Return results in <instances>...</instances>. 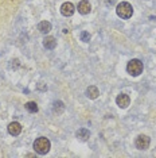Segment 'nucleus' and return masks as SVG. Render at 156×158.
<instances>
[{
	"label": "nucleus",
	"mask_w": 156,
	"mask_h": 158,
	"mask_svg": "<svg viewBox=\"0 0 156 158\" xmlns=\"http://www.w3.org/2000/svg\"><path fill=\"white\" fill-rule=\"evenodd\" d=\"M50 146H51L50 141H49L47 138H43V136L38 138L37 141L34 142V150L38 154H41V156H43V154H47L49 150H50Z\"/></svg>",
	"instance_id": "f257e3e1"
},
{
	"label": "nucleus",
	"mask_w": 156,
	"mask_h": 158,
	"mask_svg": "<svg viewBox=\"0 0 156 158\" xmlns=\"http://www.w3.org/2000/svg\"><path fill=\"white\" fill-rule=\"evenodd\" d=\"M116 12H117V15L121 18V19H129V18L132 16V14H133V7L131 6L128 2H123V3H120V4L117 6Z\"/></svg>",
	"instance_id": "f03ea898"
},
{
	"label": "nucleus",
	"mask_w": 156,
	"mask_h": 158,
	"mask_svg": "<svg viewBox=\"0 0 156 158\" xmlns=\"http://www.w3.org/2000/svg\"><path fill=\"white\" fill-rule=\"evenodd\" d=\"M127 70L131 76L137 77L143 73V62L140 60H131L127 65Z\"/></svg>",
	"instance_id": "7ed1b4c3"
},
{
	"label": "nucleus",
	"mask_w": 156,
	"mask_h": 158,
	"mask_svg": "<svg viewBox=\"0 0 156 158\" xmlns=\"http://www.w3.org/2000/svg\"><path fill=\"white\" fill-rule=\"evenodd\" d=\"M150 143H151V139L150 136L141 134L136 138V141H135V145H136V147L139 150H147L148 147H150Z\"/></svg>",
	"instance_id": "20e7f679"
},
{
	"label": "nucleus",
	"mask_w": 156,
	"mask_h": 158,
	"mask_svg": "<svg viewBox=\"0 0 156 158\" xmlns=\"http://www.w3.org/2000/svg\"><path fill=\"white\" fill-rule=\"evenodd\" d=\"M74 11H76V7H74V4L70 2L63 3L62 7H61V14L63 16H72L74 14Z\"/></svg>",
	"instance_id": "39448f33"
},
{
	"label": "nucleus",
	"mask_w": 156,
	"mask_h": 158,
	"mask_svg": "<svg viewBox=\"0 0 156 158\" xmlns=\"http://www.w3.org/2000/svg\"><path fill=\"white\" fill-rule=\"evenodd\" d=\"M116 103H117V106H119L120 108H127V107L129 106V103H131V99H129L128 95H125V93H120V95L117 96V99H116Z\"/></svg>",
	"instance_id": "423d86ee"
},
{
	"label": "nucleus",
	"mask_w": 156,
	"mask_h": 158,
	"mask_svg": "<svg viewBox=\"0 0 156 158\" xmlns=\"http://www.w3.org/2000/svg\"><path fill=\"white\" fill-rule=\"evenodd\" d=\"M8 132L14 136H18L22 132V126L20 123H18V122H12V123L8 124Z\"/></svg>",
	"instance_id": "0eeeda50"
},
{
	"label": "nucleus",
	"mask_w": 156,
	"mask_h": 158,
	"mask_svg": "<svg viewBox=\"0 0 156 158\" xmlns=\"http://www.w3.org/2000/svg\"><path fill=\"white\" fill-rule=\"evenodd\" d=\"M92 10L90 7V3L88 2V0H82V2H80V4H78V12L82 14V15H86V14H89Z\"/></svg>",
	"instance_id": "6e6552de"
},
{
	"label": "nucleus",
	"mask_w": 156,
	"mask_h": 158,
	"mask_svg": "<svg viewBox=\"0 0 156 158\" xmlns=\"http://www.w3.org/2000/svg\"><path fill=\"white\" fill-rule=\"evenodd\" d=\"M98 95H100V91H98V88L96 87V85H90V87L86 88V96L92 100L97 99Z\"/></svg>",
	"instance_id": "1a4fd4ad"
},
{
	"label": "nucleus",
	"mask_w": 156,
	"mask_h": 158,
	"mask_svg": "<svg viewBox=\"0 0 156 158\" xmlns=\"http://www.w3.org/2000/svg\"><path fill=\"white\" fill-rule=\"evenodd\" d=\"M76 136L80 141H88V139L90 138V132H89V130H86V128H80L77 132H76Z\"/></svg>",
	"instance_id": "9d476101"
},
{
	"label": "nucleus",
	"mask_w": 156,
	"mask_h": 158,
	"mask_svg": "<svg viewBox=\"0 0 156 158\" xmlns=\"http://www.w3.org/2000/svg\"><path fill=\"white\" fill-rule=\"evenodd\" d=\"M43 46L46 49H49V50H53L57 46V41H55V38L54 37H46L43 39Z\"/></svg>",
	"instance_id": "9b49d317"
},
{
	"label": "nucleus",
	"mask_w": 156,
	"mask_h": 158,
	"mask_svg": "<svg viewBox=\"0 0 156 158\" xmlns=\"http://www.w3.org/2000/svg\"><path fill=\"white\" fill-rule=\"evenodd\" d=\"M38 30L41 31L42 34H47L49 31L51 30V23L47 22V20H43V22H41L38 24Z\"/></svg>",
	"instance_id": "f8f14e48"
},
{
	"label": "nucleus",
	"mask_w": 156,
	"mask_h": 158,
	"mask_svg": "<svg viewBox=\"0 0 156 158\" xmlns=\"http://www.w3.org/2000/svg\"><path fill=\"white\" fill-rule=\"evenodd\" d=\"M53 111L57 114V115H59V114H62L63 111H65V106H63V103L62 102H55L54 103V106H53Z\"/></svg>",
	"instance_id": "ddd939ff"
},
{
	"label": "nucleus",
	"mask_w": 156,
	"mask_h": 158,
	"mask_svg": "<svg viewBox=\"0 0 156 158\" xmlns=\"http://www.w3.org/2000/svg\"><path fill=\"white\" fill-rule=\"evenodd\" d=\"M26 110L28 111V112H31V114H35V112H38V106H37V103L35 102H28L26 103Z\"/></svg>",
	"instance_id": "4468645a"
},
{
	"label": "nucleus",
	"mask_w": 156,
	"mask_h": 158,
	"mask_svg": "<svg viewBox=\"0 0 156 158\" xmlns=\"http://www.w3.org/2000/svg\"><path fill=\"white\" fill-rule=\"evenodd\" d=\"M81 41L89 42L90 41V34L88 33V31H82V33H81Z\"/></svg>",
	"instance_id": "2eb2a0df"
},
{
	"label": "nucleus",
	"mask_w": 156,
	"mask_h": 158,
	"mask_svg": "<svg viewBox=\"0 0 156 158\" xmlns=\"http://www.w3.org/2000/svg\"><path fill=\"white\" fill-rule=\"evenodd\" d=\"M10 66H11V69H18V68H19L20 66V62H19V60H12L11 61V65H10Z\"/></svg>",
	"instance_id": "dca6fc26"
},
{
	"label": "nucleus",
	"mask_w": 156,
	"mask_h": 158,
	"mask_svg": "<svg viewBox=\"0 0 156 158\" xmlns=\"http://www.w3.org/2000/svg\"><path fill=\"white\" fill-rule=\"evenodd\" d=\"M38 89H41V91H46V89H47V85H45L43 82H39V84H38Z\"/></svg>",
	"instance_id": "f3484780"
}]
</instances>
